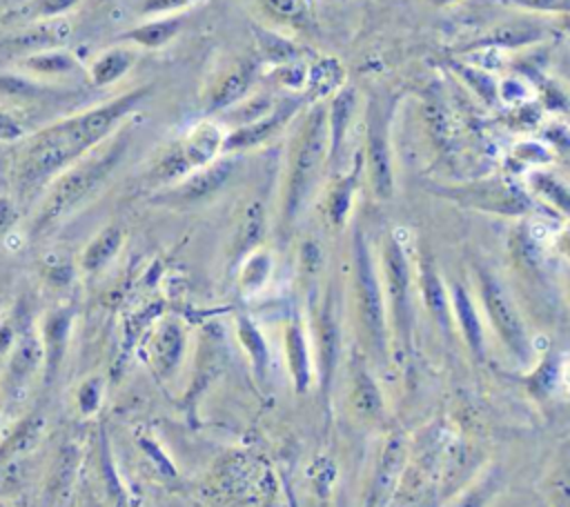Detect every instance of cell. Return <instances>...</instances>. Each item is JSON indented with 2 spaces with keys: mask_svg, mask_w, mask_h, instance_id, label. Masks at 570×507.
Segmentation results:
<instances>
[{
  "mask_svg": "<svg viewBox=\"0 0 570 507\" xmlns=\"http://www.w3.org/2000/svg\"><path fill=\"white\" fill-rule=\"evenodd\" d=\"M151 93V84L129 89L96 107L65 116L31 136H24L13 156V187L29 202L49 182L109 140Z\"/></svg>",
  "mask_w": 570,
  "mask_h": 507,
  "instance_id": "6da1fadb",
  "label": "cell"
},
{
  "mask_svg": "<svg viewBox=\"0 0 570 507\" xmlns=\"http://www.w3.org/2000/svg\"><path fill=\"white\" fill-rule=\"evenodd\" d=\"M129 147V131L125 125L100 147L89 151L85 158L76 160L71 167H67L62 173H58L49 187L47 193L38 207V213L31 225V233L40 236L49 231L53 225L71 216L76 209H80L116 171L118 162L125 158Z\"/></svg>",
  "mask_w": 570,
  "mask_h": 507,
  "instance_id": "7a4b0ae2",
  "label": "cell"
},
{
  "mask_svg": "<svg viewBox=\"0 0 570 507\" xmlns=\"http://www.w3.org/2000/svg\"><path fill=\"white\" fill-rule=\"evenodd\" d=\"M325 167H330L327 105L325 100H316L307 105L296 118V127L287 147L281 202L283 225H292L298 218Z\"/></svg>",
  "mask_w": 570,
  "mask_h": 507,
  "instance_id": "3957f363",
  "label": "cell"
},
{
  "mask_svg": "<svg viewBox=\"0 0 570 507\" xmlns=\"http://www.w3.org/2000/svg\"><path fill=\"white\" fill-rule=\"evenodd\" d=\"M396 98L383 91H370L363 109V169L367 171L370 187L379 200L394 193V149H392V120Z\"/></svg>",
  "mask_w": 570,
  "mask_h": 507,
  "instance_id": "277c9868",
  "label": "cell"
},
{
  "mask_svg": "<svg viewBox=\"0 0 570 507\" xmlns=\"http://www.w3.org/2000/svg\"><path fill=\"white\" fill-rule=\"evenodd\" d=\"M225 129L216 120L194 122L176 142H171L149 169V178L156 185H176L194 169H200L223 156Z\"/></svg>",
  "mask_w": 570,
  "mask_h": 507,
  "instance_id": "5b68a950",
  "label": "cell"
},
{
  "mask_svg": "<svg viewBox=\"0 0 570 507\" xmlns=\"http://www.w3.org/2000/svg\"><path fill=\"white\" fill-rule=\"evenodd\" d=\"M312 102H316V100L307 91L276 98L267 111H263L254 120L238 125L225 133L223 153L234 156V153L249 151V149H256V147L269 142L272 138L283 133L285 127H289L301 116V111Z\"/></svg>",
  "mask_w": 570,
  "mask_h": 507,
  "instance_id": "8992f818",
  "label": "cell"
},
{
  "mask_svg": "<svg viewBox=\"0 0 570 507\" xmlns=\"http://www.w3.org/2000/svg\"><path fill=\"white\" fill-rule=\"evenodd\" d=\"M354 300L367 338L381 345L385 331V296L374 258L361 233L354 236Z\"/></svg>",
  "mask_w": 570,
  "mask_h": 507,
  "instance_id": "52a82bcc",
  "label": "cell"
},
{
  "mask_svg": "<svg viewBox=\"0 0 570 507\" xmlns=\"http://www.w3.org/2000/svg\"><path fill=\"white\" fill-rule=\"evenodd\" d=\"M258 76V60L252 56L234 58L232 62L223 64L214 71L200 93L203 109L207 113L229 111L238 102H243L256 82Z\"/></svg>",
  "mask_w": 570,
  "mask_h": 507,
  "instance_id": "ba28073f",
  "label": "cell"
},
{
  "mask_svg": "<svg viewBox=\"0 0 570 507\" xmlns=\"http://www.w3.org/2000/svg\"><path fill=\"white\" fill-rule=\"evenodd\" d=\"M476 282H479V296L485 307V314L494 327V331L501 336V340L519 356L525 354L528 349V336L523 320L508 296L505 287L490 274L488 269H476Z\"/></svg>",
  "mask_w": 570,
  "mask_h": 507,
  "instance_id": "9c48e42d",
  "label": "cell"
},
{
  "mask_svg": "<svg viewBox=\"0 0 570 507\" xmlns=\"http://www.w3.org/2000/svg\"><path fill=\"white\" fill-rule=\"evenodd\" d=\"M383 287L396 329L407 334L412 322V271L396 236H387L383 247Z\"/></svg>",
  "mask_w": 570,
  "mask_h": 507,
  "instance_id": "30bf717a",
  "label": "cell"
},
{
  "mask_svg": "<svg viewBox=\"0 0 570 507\" xmlns=\"http://www.w3.org/2000/svg\"><path fill=\"white\" fill-rule=\"evenodd\" d=\"M327 138H330V165L338 167L343 153H345V145H347V136H350V127L356 118V107H358V91L354 84L343 82L341 87H336L327 98Z\"/></svg>",
  "mask_w": 570,
  "mask_h": 507,
  "instance_id": "8fae6325",
  "label": "cell"
},
{
  "mask_svg": "<svg viewBox=\"0 0 570 507\" xmlns=\"http://www.w3.org/2000/svg\"><path fill=\"white\" fill-rule=\"evenodd\" d=\"M45 354H42V342L36 336V331L27 325L16 334V340L11 345V356L4 367L2 376V389L9 398L18 396L27 380L33 376V371L42 365Z\"/></svg>",
  "mask_w": 570,
  "mask_h": 507,
  "instance_id": "7c38bea8",
  "label": "cell"
},
{
  "mask_svg": "<svg viewBox=\"0 0 570 507\" xmlns=\"http://www.w3.org/2000/svg\"><path fill=\"white\" fill-rule=\"evenodd\" d=\"M234 167H236V160L232 156L223 153L214 162H209L200 169H194L189 176L178 180L169 196H171L174 202H183V205L205 200L212 193H216L229 180Z\"/></svg>",
  "mask_w": 570,
  "mask_h": 507,
  "instance_id": "4fadbf2b",
  "label": "cell"
},
{
  "mask_svg": "<svg viewBox=\"0 0 570 507\" xmlns=\"http://www.w3.org/2000/svg\"><path fill=\"white\" fill-rule=\"evenodd\" d=\"M71 33V24L65 18L56 20H40L31 22L22 31L9 33L7 38H0V51L2 53H38L47 49L62 47Z\"/></svg>",
  "mask_w": 570,
  "mask_h": 507,
  "instance_id": "5bb4252c",
  "label": "cell"
},
{
  "mask_svg": "<svg viewBox=\"0 0 570 507\" xmlns=\"http://www.w3.org/2000/svg\"><path fill=\"white\" fill-rule=\"evenodd\" d=\"M69 329H71V311L69 309H53L45 316L42 320V367H45V380L49 382L51 376H56V369L65 356L67 340H69Z\"/></svg>",
  "mask_w": 570,
  "mask_h": 507,
  "instance_id": "9a60e30c",
  "label": "cell"
},
{
  "mask_svg": "<svg viewBox=\"0 0 570 507\" xmlns=\"http://www.w3.org/2000/svg\"><path fill=\"white\" fill-rule=\"evenodd\" d=\"M185 24V16H160V18H149L138 27H131L129 31L122 33V40L154 51V49H163L165 44H169L183 29Z\"/></svg>",
  "mask_w": 570,
  "mask_h": 507,
  "instance_id": "2e32d148",
  "label": "cell"
},
{
  "mask_svg": "<svg viewBox=\"0 0 570 507\" xmlns=\"http://www.w3.org/2000/svg\"><path fill=\"white\" fill-rule=\"evenodd\" d=\"M136 64V53L129 47H111L94 58L89 64V82L98 89L111 87L122 80Z\"/></svg>",
  "mask_w": 570,
  "mask_h": 507,
  "instance_id": "e0dca14e",
  "label": "cell"
},
{
  "mask_svg": "<svg viewBox=\"0 0 570 507\" xmlns=\"http://www.w3.org/2000/svg\"><path fill=\"white\" fill-rule=\"evenodd\" d=\"M258 13L278 29L307 31L312 27V13L305 0H256Z\"/></svg>",
  "mask_w": 570,
  "mask_h": 507,
  "instance_id": "ac0fdd59",
  "label": "cell"
},
{
  "mask_svg": "<svg viewBox=\"0 0 570 507\" xmlns=\"http://www.w3.org/2000/svg\"><path fill=\"white\" fill-rule=\"evenodd\" d=\"M122 229L118 225H107L102 227L82 249L80 254V269L87 274H96L100 271L107 262L114 260V256L118 254L120 245H122Z\"/></svg>",
  "mask_w": 570,
  "mask_h": 507,
  "instance_id": "d6986e66",
  "label": "cell"
},
{
  "mask_svg": "<svg viewBox=\"0 0 570 507\" xmlns=\"http://www.w3.org/2000/svg\"><path fill=\"white\" fill-rule=\"evenodd\" d=\"M22 67H24V71H29L31 76H38V78L73 76L80 69L76 56L62 47L24 56Z\"/></svg>",
  "mask_w": 570,
  "mask_h": 507,
  "instance_id": "ffe728a7",
  "label": "cell"
},
{
  "mask_svg": "<svg viewBox=\"0 0 570 507\" xmlns=\"http://www.w3.org/2000/svg\"><path fill=\"white\" fill-rule=\"evenodd\" d=\"M183 345H185V336H183L180 325L178 322H165L160 327V331L156 334L154 347H151L154 360H156V365L163 374H169L178 365L180 354H183Z\"/></svg>",
  "mask_w": 570,
  "mask_h": 507,
  "instance_id": "44dd1931",
  "label": "cell"
},
{
  "mask_svg": "<svg viewBox=\"0 0 570 507\" xmlns=\"http://www.w3.org/2000/svg\"><path fill=\"white\" fill-rule=\"evenodd\" d=\"M543 29L537 27L534 22H517V24H503L497 27L492 31H488L485 38H481L474 47H488V44H497V47H521V44H530L541 40Z\"/></svg>",
  "mask_w": 570,
  "mask_h": 507,
  "instance_id": "7402d4cb",
  "label": "cell"
},
{
  "mask_svg": "<svg viewBox=\"0 0 570 507\" xmlns=\"http://www.w3.org/2000/svg\"><path fill=\"white\" fill-rule=\"evenodd\" d=\"M80 0H27L16 11L7 13L4 20H18V22H40V20H56L65 18L71 9L78 7Z\"/></svg>",
  "mask_w": 570,
  "mask_h": 507,
  "instance_id": "603a6c76",
  "label": "cell"
},
{
  "mask_svg": "<svg viewBox=\"0 0 570 507\" xmlns=\"http://www.w3.org/2000/svg\"><path fill=\"white\" fill-rule=\"evenodd\" d=\"M256 36H258L261 56L267 62H272L274 67H283V64L298 60V47L292 40H287L285 36H281L276 31H265V29H261Z\"/></svg>",
  "mask_w": 570,
  "mask_h": 507,
  "instance_id": "cb8c5ba5",
  "label": "cell"
},
{
  "mask_svg": "<svg viewBox=\"0 0 570 507\" xmlns=\"http://www.w3.org/2000/svg\"><path fill=\"white\" fill-rule=\"evenodd\" d=\"M421 287H423V296H425L428 307L445 325L448 322V300H445V291H443L441 280H439L430 260H423V265H421Z\"/></svg>",
  "mask_w": 570,
  "mask_h": 507,
  "instance_id": "d4e9b609",
  "label": "cell"
},
{
  "mask_svg": "<svg viewBox=\"0 0 570 507\" xmlns=\"http://www.w3.org/2000/svg\"><path fill=\"white\" fill-rule=\"evenodd\" d=\"M269 269H272V260H269V254L267 251H252L245 262L240 265V276H238V282L245 291H256L265 285L267 276H269Z\"/></svg>",
  "mask_w": 570,
  "mask_h": 507,
  "instance_id": "484cf974",
  "label": "cell"
},
{
  "mask_svg": "<svg viewBox=\"0 0 570 507\" xmlns=\"http://www.w3.org/2000/svg\"><path fill=\"white\" fill-rule=\"evenodd\" d=\"M40 431V420H24L0 447V463H4L7 458L16 456L18 451H24L31 447V443L38 438Z\"/></svg>",
  "mask_w": 570,
  "mask_h": 507,
  "instance_id": "4316f807",
  "label": "cell"
},
{
  "mask_svg": "<svg viewBox=\"0 0 570 507\" xmlns=\"http://www.w3.org/2000/svg\"><path fill=\"white\" fill-rule=\"evenodd\" d=\"M456 69L461 71V78L470 84V89H474V93L483 98L488 105H494L499 100V84L490 73L474 67H461V64H456Z\"/></svg>",
  "mask_w": 570,
  "mask_h": 507,
  "instance_id": "83f0119b",
  "label": "cell"
},
{
  "mask_svg": "<svg viewBox=\"0 0 570 507\" xmlns=\"http://www.w3.org/2000/svg\"><path fill=\"white\" fill-rule=\"evenodd\" d=\"M501 2L528 13H550L557 18L570 13V0H501Z\"/></svg>",
  "mask_w": 570,
  "mask_h": 507,
  "instance_id": "f1b7e54d",
  "label": "cell"
},
{
  "mask_svg": "<svg viewBox=\"0 0 570 507\" xmlns=\"http://www.w3.org/2000/svg\"><path fill=\"white\" fill-rule=\"evenodd\" d=\"M198 0H142L140 13L149 18H160V16H178L185 9L194 7Z\"/></svg>",
  "mask_w": 570,
  "mask_h": 507,
  "instance_id": "f546056e",
  "label": "cell"
},
{
  "mask_svg": "<svg viewBox=\"0 0 570 507\" xmlns=\"http://www.w3.org/2000/svg\"><path fill=\"white\" fill-rule=\"evenodd\" d=\"M24 136V125L9 109L0 107V142H20Z\"/></svg>",
  "mask_w": 570,
  "mask_h": 507,
  "instance_id": "4dcf8cb0",
  "label": "cell"
},
{
  "mask_svg": "<svg viewBox=\"0 0 570 507\" xmlns=\"http://www.w3.org/2000/svg\"><path fill=\"white\" fill-rule=\"evenodd\" d=\"M78 405H80V411L82 414H94L100 405V380L98 378H91V380H85L78 389Z\"/></svg>",
  "mask_w": 570,
  "mask_h": 507,
  "instance_id": "1f68e13d",
  "label": "cell"
},
{
  "mask_svg": "<svg viewBox=\"0 0 570 507\" xmlns=\"http://www.w3.org/2000/svg\"><path fill=\"white\" fill-rule=\"evenodd\" d=\"M16 218H18V205L11 198L0 196V229L11 227Z\"/></svg>",
  "mask_w": 570,
  "mask_h": 507,
  "instance_id": "d6a6232c",
  "label": "cell"
},
{
  "mask_svg": "<svg viewBox=\"0 0 570 507\" xmlns=\"http://www.w3.org/2000/svg\"><path fill=\"white\" fill-rule=\"evenodd\" d=\"M559 251L570 258V229H566L561 236H559Z\"/></svg>",
  "mask_w": 570,
  "mask_h": 507,
  "instance_id": "836d02e7",
  "label": "cell"
},
{
  "mask_svg": "<svg viewBox=\"0 0 570 507\" xmlns=\"http://www.w3.org/2000/svg\"><path fill=\"white\" fill-rule=\"evenodd\" d=\"M432 7H452V4H459L463 0H428Z\"/></svg>",
  "mask_w": 570,
  "mask_h": 507,
  "instance_id": "e575fe53",
  "label": "cell"
},
{
  "mask_svg": "<svg viewBox=\"0 0 570 507\" xmlns=\"http://www.w3.org/2000/svg\"><path fill=\"white\" fill-rule=\"evenodd\" d=\"M559 27H561L563 31H568V33H570V13L559 16Z\"/></svg>",
  "mask_w": 570,
  "mask_h": 507,
  "instance_id": "d590c367",
  "label": "cell"
},
{
  "mask_svg": "<svg viewBox=\"0 0 570 507\" xmlns=\"http://www.w3.org/2000/svg\"><path fill=\"white\" fill-rule=\"evenodd\" d=\"M0 507H4V505H0Z\"/></svg>",
  "mask_w": 570,
  "mask_h": 507,
  "instance_id": "8d00e7d4",
  "label": "cell"
},
{
  "mask_svg": "<svg viewBox=\"0 0 570 507\" xmlns=\"http://www.w3.org/2000/svg\"><path fill=\"white\" fill-rule=\"evenodd\" d=\"M0 300H2V296H0Z\"/></svg>",
  "mask_w": 570,
  "mask_h": 507,
  "instance_id": "74e56055",
  "label": "cell"
}]
</instances>
